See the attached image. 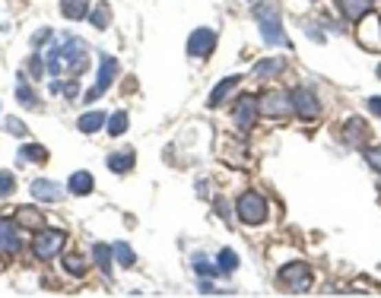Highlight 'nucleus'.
I'll list each match as a JSON object with an SVG mask.
<instances>
[{
    "mask_svg": "<svg viewBox=\"0 0 381 298\" xmlns=\"http://www.w3.org/2000/svg\"><path fill=\"white\" fill-rule=\"evenodd\" d=\"M92 257H96V264H99L105 273H111V260H115V254H111L108 244H92Z\"/></svg>",
    "mask_w": 381,
    "mask_h": 298,
    "instance_id": "obj_27",
    "label": "nucleus"
},
{
    "mask_svg": "<svg viewBox=\"0 0 381 298\" xmlns=\"http://www.w3.org/2000/svg\"><path fill=\"white\" fill-rule=\"evenodd\" d=\"M190 266H194V270H197L200 276H216V273H219V266L210 264V260H207L204 254H194V257H190Z\"/></svg>",
    "mask_w": 381,
    "mask_h": 298,
    "instance_id": "obj_29",
    "label": "nucleus"
},
{
    "mask_svg": "<svg viewBox=\"0 0 381 298\" xmlns=\"http://www.w3.org/2000/svg\"><path fill=\"white\" fill-rule=\"evenodd\" d=\"M216 209H219V216H223L226 222H232V213H229V207H226V200H216Z\"/></svg>",
    "mask_w": 381,
    "mask_h": 298,
    "instance_id": "obj_37",
    "label": "nucleus"
},
{
    "mask_svg": "<svg viewBox=\"0 0 381 298\" xmlns=\"http://www.w3.org/2000/svg\"><path fill=\"white\" fill-rule=\"evenodd\" d=\"M64 270L70 276H86V270H89V264H86L80 254H64Z\"/></svg>",
    "mask_w": 381,
    "mask_h": 298,
    "instance_id": "obj_24",
    "label": "nucleus"
},
{
    "mask_svg": "<svg viewBox=\"0 0 381 298\" xmlns=\"http://www.w3.org/2000/svg\"><path fill=\"white\" fill-rule=\"evenodd\" d=\"M108 168H111V172H118V174L131 172V168H133V149H124V152H111V156H108Z\"/></svg>",
    "mask_w": 381,
    "mask_h": 298,
    "instance_id": "obj_19",
    "label": "nucleus"
},
{
    "mask_svg": "<svg viewBox=\"0 0 381 298\" xmlns=\"http://www.w3.org/2000/svg\"><path fill=\"white\" fill-rule=\"evenodd\" d=\"M283 70H286V60H280V58H267V60H261V64L254 67L257 76H280Z\"/></svg>",
    "mask_w": 381,
    "mask_h": 298,
    "instance_id": "obj_22",
    "label": "nucleus"
},
{
    "mask_svg": "<svg viewBox=\"0 0 381 298\" xmlns=\"http://www.w3.org/2000/svg\"><path fill=\"white\" fill-rule=\"evenodd\" d=\"M235 213H239L241 222L261 225L267 219V213H270V207H267V197H261L257 191H245L235 200Z\"/></svg>",
    "mask_w": 381,
    "mask_h": 298,
    "instance_id": "obj_3",
    "label": "nucleus"
},
{
    "mask_svg": "<svg viewBox=\"0 0 381 298\" xmlns=\"http://www.w3.org/2000/svg\"><path fill=\"white\" fill-rule=\"evenodd\" d=\"M254 19L261 23V35L267 45H290V38L283 35V23H280V10L274 3H257L254 7Z\"/></svg>",
    "mask_w": 381,
    "mask_h": 298,
    "instance_id": "obj_2",
    "label": "nucleus"
},
{
    "mask_svg": "<svg viewBox=\"0 0 381 298\" xmlns=\"http://www.w3.org/2000/svg\"><path fill=\"white\" fill-rule=\"evenodd\" d=\"M3 127H7L10 133H17V137H29V127H25L19 117H7V124H3Z\"/></svg>",
    "mask_w": 381,
    "mask_h": 298,
    "instance_id": "obj_34",
    "label": "nucleus"
},
{
    "mask_svg": "<svg viewBox=\"0 0 381 298\" xmlns=\"http://www.w3.org/2000/svg\"><path fill=\"white\" fill-rule=\"evenodd\" d=\"M213 51H216V32L213 29H194V32H190V38H188V54L190 58L204 60V58H210Z\"/></svg>",
    "mask_w": 381,
    "mask_h": 298,
    "instance_id": "obj_9",
    "label": "nucleus"
},
{
    "mask_svg": "<svg viewBox=\"0 0 381 298\" xmlns=\"http://www.w3.org/2000/svg\"><path fill=\"white\" fill-rule=\"evenodd\" d=\"M337 7H340V13H343V19L359 23V19H365L372 13V0H337Z\"/></svg>",
    "mask_w": 381,
    "mask_h": 298,
    "instance_id": "obj_14",
    "label": "nucleus"
},
{
    "mask_svg": "<svg viewBox=\"0 0 381 298\" xmlns=\"http://www.w3.org/2000/svg\"><path fill=\"white\" fill-rule=\"evenodd\" d=\"M42 54H32V58H29V64H25V73L32 76V80H42V73H45V64H42Z\"/></svg>",
    "mask_w": 381,
    "mask_h": 298,
    "instance_id": "obj_32",
    "label": "nucleus"
},
{
    "mask_svg": "<svg viewBox=\"0 0 381 298\" xmlns=\"http://www.w3.org/2000/svg\"><path fill=\"white\" fill-rule=\"evenodd\" d=\"M257 115H261V111H257V99H254V95H241V99L235 102V124H239L241 130H251Z\"/></svg>",
    "mask_w": 381,
    "mask_h": 298,
    "instance_id": "obj_10",
    "label": "nucleus"
},
{
    "mask_svg": "<svg viewBox=\"0 0 381 298\" xmlns=\"http://www.w3.org/2000/svg\"><path fill=\"white\" fill-rule=\"evenodd\" d=\"M365 105H369V111H372L375 117H381V95H372V99L365 102Z\"/></svg>",
    "mask_w": 381,
    "mask_h": 298,
    "instance_id": "obj_36",
    "label": "nucleus"
},
{
    "mask_svg": "<svg viewBox=\"0 0 381 298\" xmlns=\"http://www.w3.org/2000/svg\"><path fill=\"white\" fill-rule=\"evenodd\" d=\"M51 70V73H61V70H70V73H83L86 67H89V60H86V48L80 38H74V35H64V45H58V48H51L48 54V64H45Z\"/></svg>",
    "mask_w": 381,
    "mask_h": 298,
    "instance_id": "obj_1",
    "label": "nucleus"
},
{
    "mask_svg": "<svg viewBox=\"0 0 381 298\" xmlns=\"http://www.w3.org/2000/svg\"><path fill=\"white\" fill-rule=\"evenodd\" d=\"M17 225L19 229H32V232H39V229L45 225V216L32 207H23V209H17Z\"/></svg>",
    "mask_w": 381,
    "mask_h": 298,
    "instance_id": "obj_18",
    "label": "nucleus"
},
{
    "mask_svg": "<svg viewBox=\"0 0 381 298\" xmlns=\"http://www.w3.org/2000/svg\"><path fill=\"white\" fill-rule=\"evenodd\" d=\"M292 111H296L298 117L312 121V117L321 115V102H318V95L308 89V86H298V89H292Z\"/></svg>",
    "mask_w": 381,
    "mask_h": 298,
    "instance_id": "obj_8",
    "label": "nucleus"
},
{
    "mask_svg": "<svg viewBox=\"0 0 381 298\" xmlns=\"http://www.w3.org/2000/svg\"><path fill=\"white\" fill-rule=\"evenodd\" d=\"M17 99L23 102L25 108H39V95L32 92V86H29V80H25V73L19 76V86H17Z\"/></svg>",
    "mask_w": 381,
    "mask_h": 298,
    "instance_id": "obj_23",
    "label": "nucleus"
},
{
    "mask_svg": "<svg viewBox=\"0 0 381 298\" xmlns=\"http://www.w3.org/2000/svg\"><path fill=\"white\" fill-rule=\"evenodd\" d=\"M48 38H51V29H39V32L32 35V45H35V48H39V45H45V42H48Z\"/></svg>",
    "mask_w": 381,
    "mask_h": 298,
    "instance_id": "obj_35",
    "label": "nucleus"
},
{
    "mask_svg": "<svg viewBox=\"0 0 381 298\" xmlns=\"http://www.w3.org/2000/svg\"><path fill=\"white\" fill-rule=\"evenodd\" d=\"M13 191H17V174H13V172H0V200L10 197Z\"/></svg>",
    "mask_w": 381,
    "mask_h": 298,
    "instance_id": "obj_31",
    "label": "nucleus"
},
{
    "mask_svg": "<svg viewBox=\"0 0 381 298\" xmlns=\"http://www.w3.org/2000/svg\"><path fill=\"white\" fill-rule=\"evenodd\" d=\"M0 222H3V216H0Z\"/></svg>",
    "mask_w": 381,
    "mask_h": 298,
    "instance_id": "obj_39",
    "label": "nucleus"
},
{
    "mask_svg": "<svg viewBox=\"0 0 381 298\" xmlns=\"http://www.w3.org/2000/svg\"><path fill=\"white\" fill-rule=\"evenodd\" d=\"M64 232L58 229H39L35 232V241H32V254L35 260H51V257H58L64 251Z\"/></svg>",
    "mask_w": 381,
    "mask_h": 298,
    "instance_id": "obj_4",
    "label": "nucleus"
},
{
    "mask_svg": "<svg viewBox=\"0 0 381 298\" xmlns=\"http://www.w3.org/2000/svg\"><path fill=\"white\" fill-rule=\"evenodd\" d=\"M29 191H32L35 200H42V203H58V200H64V187L48 181V178H35Z\"/></svg>",
    "mask_w": 381,
    "mask_h": 298,
    "instance_id": "obj_12",
    "label": "nucleus"
},
{
    "mask_svg": "<svg viewBox=\"0 0 381 298\" xmlns=\"http://www.w3.org/2000/svg\"><path fill=\"white\" fill-rule=\"evenodd\" d=\"M19 248H23L19 225H13V219H3V222H0V251L7 257H13V254H19Z\"/></svg>",
    "mask_w": 381,
    "mask_h": 298,
    "instance_id": "obj_11",
    "label": "nucleus"
},
{
    "mask_svg": "<svg viewBox=\"0 0 381 298\" xmlns=\"http://www.w3.org/2000/svg\"><path fill=\"white\" fill-rule=\"evenodd\" d=\"M378 76H381V67H378Z\"/></svg>",
    "mask_w": 381,
    "mask_h": 298,
    "instance_id": "obj_38",
    "label": "nucleus"
},
{
    "mask_svg": "<svg viewBox=\"0 0 381 298\" xmlns=\"http://www.w3.org/2000/svg\"><path fill=\"white\" fill-rule=\"evenodd\" d=\"M115 76H118V60H115V58H102L99 80H96V86H92V89L83 95V102H86V105H89V102H99L102 95H105V92L111 89V83H115Z\"/></svg>",
    "mask_w": 381,
    "mask_h": 298,
    "instance_id": "obj_7",
    "label": "nucleus"
},
{
    "mask_svg": "<svg viewBox=\"0 0 381 298\" xmlns=\"http://www.w3.org/2000/svg\"><path fill=\"white\" fill-rule=\"evenodd\" d=\"M108 19H111V10H108V3H99V7L92 10L89 23L96 25V29H105V25H108Z\"/></svg>",
    "mask_w": 381,
    "mask_h": 298,
    "instance_id": "obj_30",
    "label": "nucleus"
},
{
    "mask_svg": "<svg viewBox=\"0 0 381 298\" xmlns=\"http://www.w3.org/2000/svg\"><path fill=\"white\" fill-rule=\"evenodd\" d=\"M235 266H239V254L232 248L219 251V273H235Z\"/></svg>",
    "mask_w": 381,
    "mask_h": 298,
    "instance_id": "obj_28",
    "label": "nucleus"
},
{
    "mask_svg": "<svg viewBox=\"0 0 381 298\" xmlns=\"http://www.w3.org/2000/svg\"><path fill=\"white\" fill-rule=\"evenodd\" d=\"M127 124H131L127 111H115V115L108 117V133H111V137H121V133H127Z\"/></svg>",
    "mask_w": 381,
    "mask_h": 298,
    "instance_id": "obj_26",
    "label": "nucleus"
},
{
    "mask_svg": "<svg viewBox=\"0 0 381 298\" xmlns=\"http://www.w3.org/2000/svg\"><path fill=\"white\" fill-rule=\"evenodd\" d=\"M280 286L286 292H298V295H305L312 289V270L305 264H286L280 270Z\"/></svg>",
    "mask_w": 381,
    "mask_h": 298,
    "instance_id": "obj_5",
    "label": "nucleus"
},
{
    "mask_svg": "<svg viewBox=\"0 0 381 298\" xmlns=\"http://www.w3.org/2000/svg\"><path fill=\"white\" fill-rule=\"evenodd\" d=\"M102 124H105V115H102V111H86V115L80 117V121H76L80 133H96Z\"/></svg>",
    "mask_w": 381,
    "mask_h": 298,
    "instance_id": "obj_21",
    "label": "nucleus"
},
{
    "mask_svg": "<svg viewBox=\"0 0 381 298\" xmlns=\"http://www.w3.org/2000/svg\"><path fill=\"white\" fill-rule=\"evenodd\" d=\"M67 187H70V194H76V197H86V194H92V187H96V178H92L89 172H74L70 181H67Z\"/></svg>",
    "mask_w": 381,
    "mask_h": 298,
    "instance_id": "obj_17",
    "label": "nucleus"
},
{
    "mask_svg": "<svg viewBox=\"0 0 381 298\" xmlns=\"http://www.w3.org/2000/svg\"><path fill=\"white\" fill-rule=\"evenodd\" d=\"M340 133H343V140H347L349 146H362L365 137H372V133H369V124H365L362 117H349Z\"/></svg>",
    "mask_w": 381,
    "mask_h": 298,
    "instance_id": "obj_13",
    "label": "nucleus"
},
{
    "mask_svg": "<svg viewBox=\"0 0 381 298\" xmlns=\"http://www.w3.org/2000/svg\"><path fill=\"white\" fill-rule=\"evenodd\" d=\"M257 111L261 115H270V117H283L292 111V92L286 89H270L257 99Z\"/></svg>",
    "mask_w": 381,
    "mask_h": 298,
    "instance_id": "obj_6",
    "label": "nucleus"
},
{
    "mask_svg": "<svg viewBox=\"0 0 381 298\" xmlns=\"http://www.w3.org/2000/svg\"><path fill=\"white\" fill-rule=\"evenodd\" d=\"M365 162H369V168L381 172V146H369V149H365Z\"/></svg>",
    "mask_w": 381,
    "mask_h": 298,
    "instance_id": "obj_33",
    "label": "nucleus"
},
{
    "mask_svg": "<svg viewBox=\"0 0 381 298\" xmlns=\"http://www.w3.org/2000/svg\"><path fill=\"white\" fill-rule=\"evenodd\" d=\"M111 254L118 257V264L121 266H133V260H137V257H133V248L127 244V241H115V244H111Z\"/></svg>",
    "mask_w": 381,
    "mask_h": 298,
    "instance_id": "obj_25",
    "label": "nucleus"
},
{
    "mask_svg": "<svg viewBox=\"0 0 381 298\" xmlns=\"http://www.w3.org/2000/svg\"><path fill=\"white\" fill-rule=\"evenodd\" d=\"M241 83V76H226V80H219V83L213 86V92H210V99H207V105L210 108H216V105H223L226 102V95L235 89V86Z\"/></svg>",
    "mask_w": 381,
    "mask_h": 298,
    "instance_id": "obj_16",
    "label": "nucleus"
},
{
    "mask_svg": "<svg viewBox=\"0 0 381 298\" xmlns=\"http://www.w3.org/2000/svg\"><path fill=\"white\" fill-rule=\"evenodd\" d=\"M89 10V0H61V13L67 19H83Z\"/></svg>",
    "mask_w": 381,
    "mask_h": 298,
    "instance_id": "obj_20",
    "label": "nucleus"
},
{
    "mask_svg": "<svg viewBox=\"0 0 381 298\" xmlns=\"http://www.w3.org/2000/svg\"><path fill=\"white\" fill-rule=\"evenodd\" d=\"M17 159L23 165H45L48 162V149L39 146V143H25V146H19Z\"/></svg>",
    "mask_w": 381,
    "mask_h": 298,
    "instance_id": "obj_15",
    "label": "nucleus"
}]
</instances>
